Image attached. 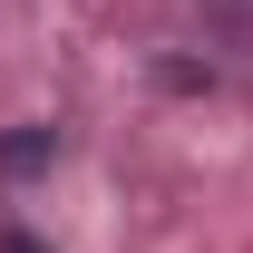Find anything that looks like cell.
<instances>
[{"instance_id": "1", "label": "cell", "mask_w": 253, "mask_h": 253, "mask_svg": "<svg viewBox=\"0 0 253 253\" xmlns=\"http://www.w3.org/2000/svg\"><path fill=\"white\" fill-rule=\"evenodd\" d=\"M39 156H59V136H49V126H20V136L0 146V166H10V175H30Z\"/></svg>"}, {"instance_id": "2", "label": "cell", "mask_w": 253, "mask_h": 253, "mask_svg": "<svg viewBox=\"0 0 253 253\" xmlns=\"http://www.w3.org/2000/svg\"><path fill=\"white\" fill-rule=\"evenodd\" d=\"M0 253H39V244H30V234H10V244H0Z\"/></svg>"}]
</instances>
